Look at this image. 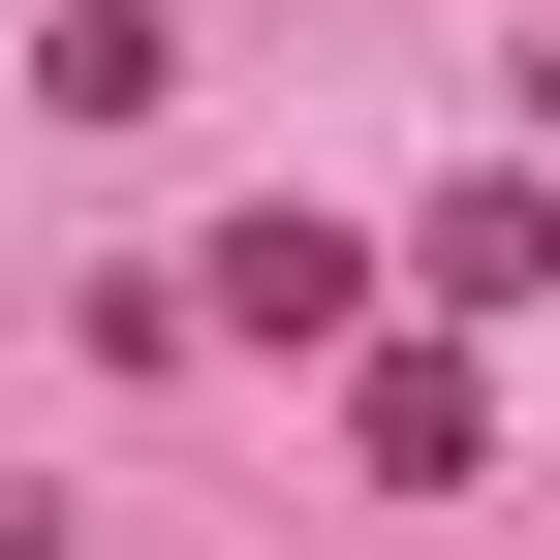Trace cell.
Masks as SVG:
<instances>
[{"mask_svg": "<svg viewBox=\"0 0 560 560\" xmlns=\"http://www.w3.org/2000/svg\"><path fill=\"white\" fill-rule=\"evenodd\" d=\"M156 312H187V342H280V374H312V342H374V219H312V187H249V219L187 249Z\"/></svg>", "mask_w": 560, "mask_h": 560, "instance_id": "6da1fadb", "label": "cell"}, {"mask_svg": "<svg viewBox=\"0 0 560 560\" xmlns=\"http://www.w3.org/2000/svg\"><path fill=\"white\" fill-rule=\"evenodd\" d=\"M374 280H405V312H529V280H560V187H436Z\"/></svg>", "mask_w": 560, "mask_h": 560, "instance_id": "7a4b0ae2", "label": "cell"}, {"mask_svg": "<svg viewBox=\"0 0 560 560\" xmlns=\"http://www.w3.org/2000/svg\"><path fill=\"white\" fill-rule=\"evenodd\" d=\"M342 436H374L405 499H467V467H499V405H467V342H374V374H342Z\"/></svg>", "mask_w": 560, "mask_h": 560, "instance_id": "3957f363", "label": "cell"}, {"mask_svg": "<svg viewBox=\"0 0 560 560\" xmlns=\"http://www.w3.org/2000/svg\"><path fill=\"white\" fill-rule=\"evenodd\" d=\"M0 560H62V499H32V467H0Z\"/></svg>", "mask_w": 560, "mask_h": 560, "instance_id": "277c9868", "label": "cell"}]
</instances>
